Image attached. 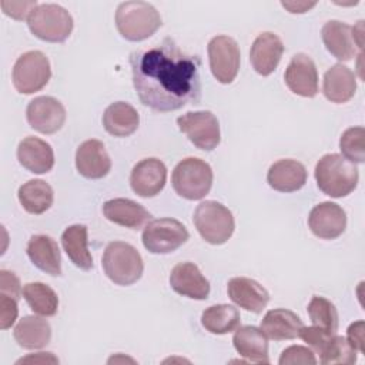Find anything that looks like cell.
Listing matches in <instances>:
<instances>
[{
    "label": "cell",
    "instance_id": "1",
    "mask_svg": "<svg viewBox=\"0 0 365 365\" xmlns=\"http://www.w3.org/2000/svg\"><path fill=\"white\" fill-rule=\"evenodd\" d=\"M133 86L140 101L154 111L168 113L201 100V61L165 37L130 54Z\"/></svg>",
    "mask_w": 365,
    "mask_h": 365
},
{
    "label": "cell",
    "instance_id": "2",
    "mask_svg": "<svg viewBox=\"0 0 365 365\" xmlns=\"http://www.w3.org/2000/svg\"><path fill=\"white\" fill-rule=\"evenodd\" d=\"M315 180L318 188L332 197L342 198L351 194L358 185V168L341 154H325L315 165Z\"/></svg>",
    "mask_w": 365,
    "mask_h": 365
},
{
    "label": "cell",
    "instance_id": "3",
    "mask_svg": "<svg viewBox=\"0 0 365 365\" xmlns=\"http://www.w3.org/2000/svg\"><path fill=\"white\" fill-rule=\"evenodd\" d=\"M161 24L160 13L147 1H124L117 7L115 26L128 41H141L151 37Z\"/></svg>",
    "mask_w": 365,
    "mask_h": 365
},
{
    "label": "cell",
    "instance_id": "4",
    "mask_svg": "<svg viewBox=\"0 0 365 365\" xmlns=\"http://www.w3.org/2000/svg\"><path fill=\"white\" fill-rule=\"evenodd\" d=\"M101 265L108 279L121 287L137 282L144 269L143 258L137 248L123 241H113L106 247Z\"/></svg>",
    "mask_w": 365,
    "mask_h": 365
},
{
    "label": "cell",
    "instance_id": "5",
    "mask_svg": "<svg viewBox=\"0 0 365 365\" xmlns=\"http://www.w3.org/2000/svg\"><path fill=\"white\" fill-rule=\"evenodd\" d=\"M27 26L43 41L63 43L70 37L74 23L64 7L54 3H41L29 16Z\"/></svg>",
    "mask_w": 365,
    "mask_h": 365
},
{
    "label": "cell",
    "instance_id": "6",
    "mask_svg": "<svg viewBox=\"0 0 365 365\" xmlns=\"http://www.w3.org/2000/svg\"><path fill=\"white\" fill-rule=\"evenodd\" d=\"M174 191L185 200L204 198L212 185V170L208 163L197 157H188L180 161L171 175Z\"/></svg>",
    "mask_w": 365,
    "mask_h": 365
},
{
    "label": "cell",
    "instance_id": "7",
    "mask_svg": "<svg viewBox=\"0 0 365 365\" xmlns=\"http://www.w3.org/2000/svg\"><path fill=\"white\" fill-rule=\"evenodd\" d=\"M194 225L202 240L212 245L227 242L235 228L232 212L217 201H202L194 211Z\"/></svg>",
    "mask_w": 365,
    "mask_h": 365
},
{
    "label": "cell",
    "instance_id": "8",
    "mask_svg": "<svg viewBox=\"0 0 365 365\" xmlns=\"http://www.w3.org/2000/svg\"><path fill=\"white\" fill-rule=\"evenodd\" d=\"M51 77L50 61L44 53L31 50L23 53L14 63L11 80L14 88L21 94L40 91Z\"/></svg>",
    "mask_w": 365,
    "mask_h": 365
},
{
    "label": "cell",
    "instance_id": "9",
    "mask_svg": "<svg viewBox=\"0 0 365 365\" xmlns=\"http://www.w3.org/2000/svg\"><path fill=\"white\" fill-rule=\"evenodd\" d=\"M188 238L187 228L175 218L153 220L141 235L143 245L153 254H170L185 244Z\"/></svg>",
    "mask_w": 365,
    "mask_h": 365
},
{
    "label": "cell",
    "instance_id": "10",
    "mask_svg": "<svg viewBox=\"0 0 365 365\" xmlns=\"http://www.w3.org/2000/svg\"><path fill=\"white\" fill-rule=\"evenodd\" d=\"M177 125L200 150L211 151L220 144V123L211 111L185 113L177 118Z\"/></svg>",
    "mask_w": 365,
    "mask_h": 365
},
{
    "label": "cell",
    "instance_id": "11",
    "mask_svg": "<svg viewBox=\"0 0 365 365\" xmlns=\"http://www.w3.org/2000/svg\"><path fill=\"white\" fill-rule=\"evenodd\" d=\"M240 47L230 36H215L208 43V60L212 76L222 84L235 80L240 70Z\"/></svg>",
    "mask_w": 365,
    "mask_h": 365
},
{
    "label": "cell",
    "instance_id": "12",
    "mask_svg": "<svg viewBox=\"0 0 365 365\" xmlns=\"http://www.w3.org/2000/svg\"><path fill=\"white\" fill-rule=\"evenodd\" d=\"M26 118L33 130L41 134H54L64 125L66 108L57 98L40 96L27 104Z\"/></svg>",
    "mask_w": 365,
    "mask_h": 365
},
{
    "label": "cell",
    "instance_id": "13",
    "mask_svg": "<svg viewBox=\"0 0 365 365\" xmlns=\"http://www.w3.org/2000/svg\"><path fill=\"white\" fill-rule=\"evenodd\" d=\"M167 168L158 158L150 157L138 161L130 174V185L133 191L143 197H155L165 185Z\"/></svg>",
    "mask_w": 365,
    "mask_h": 365
},
{
    "label": "cell",
    "instance_id": "14",
    "mask_svg": "<svg viewBox=\"0 0 365 365\" xmlns=\"http://www.w3.org/2000/svg\"><path fill=\"white\" fill-rule=\"evenodd\" d=\"M288 88L301 97L312 98L318 93V73L312 58L304 53L295 54L284 74Z\"/></svg>",
    "mask_w": 365,
    "mask_h": 365
},
{
    "label": "cell",
    "instance_id": "15",
    "mask_svg": "<svg viewBox=\"0 0 365 365\" xmlns=\"http://www.w3.org/2000/svg\"><path fill=\"white\" fill-rule=\"evenodd\" d=\"M308 225L312 234L318 238L334 240L345 231L346 214L338 204L325 201L311 210Z\"/></svg>",
    "mask_w": 365,
    "mask_h": 365
},
{
    "label": "cell",
    "instance_id": "16",
    "mask_svg": "<svg viewBox=\"0 0 365 365\" xmlns=\"http://www.w3.org/2000/svg\"><path fill=\"white\" fill-rule=\"evenodd\" d=\"M171 288L187 298L191 299H207L210 295V282L202 275L200 268L190 261L177 264L170 274Z\"/></svg>",
    "mask_w": 365,
    "mask_h": 365
},
{
    "label": "cell",
    "instance_id": "17",
    "mask_svg": "<svg viewBox=\"0 0 365 365\" xmlns=\"http://www.w3.org/2000/svg\"><path fill=\"white\" fill-rule=\"evenodd\" d=\"M77 171L90 180L106 177L111 170V160L100 140H86L76 151Z\"/></svg>",
    "mask_w": 365,
    "mask_h": 365
},
{
    "label": "cell",
    "instance_id": "18",
    "mask_svg": "<svg viewBox=\"0 0 365 365\" xmlns=\"http://www.w3.org/2000/svg\"><path fill=\"white\" fill-rule=\"evenodd\" d=\"M284 53L281 38L271 31L258 34L250 50V61L259 76H269L278 66Z\"/></svg>",
    "mask_w": 365,
    "mask_h": 365
},
{
    "label": "cell",
    "instance_id": "19",
    "mask_svg": "<svg viewBox=\"0 0 365 365\" xmlns=\"http://www.w3.org/2000/svg\"><path fill=\"white\" fill-rule=\"evenodd\" d=\"M230 299L245 311L259 314L269 301L268 291L255 279L247 277L231 278L227 284Z\"/></svg>",
    "mask_w": 365,
    "mask_h": 365
},
{
    "label": "cell",
    "instance_id": "20",
    "mask_svg": "<svg viewBox=\"0 0 365 365\" xmlns=\"http://www.w3.org/2000/svg\"><path fill=\"white\" fill-rule=\"evenodd\" d=\"M19 163L34 174L48 173L54 165V153L48 143L38 137H26L17 147Z\"/></svg>",
    "mask_w": 365,
    "mask_h": 365
},
{
    "label": "cell",
    "instance_id": "21",
    "mask_svg": "<svg viewBox=\"0 0 365 365\" xmlns=\"http://www.w3.org/2000/svg\"><path fill=\"white\" fill-rule=\"evenodd\" d=\"M267 181L271 188L279 192H294L301 190L307 182V170L302 163L284 158L275 161L267 174Z\"/></svg>",
    "mask_w": 365,
    "mask_h": 365
},
{
    "label": "cell",
    "instance_id": "22",
    "mask_svg": "<svg viewBox=\"0 0 365 365\" xmlns=\"http://www.w3.org/2000/svg\"><path fill=\"white\" fill-rule=\"evenodd\" d=\"M104 217L121 227L138 230L151 220V214L138 202L128 198H113L103 204Z\"/></svg>",
    "mask_w": 365,
    "mask_h": 365
},
{
    "label": "cell",
    "instance_id": "23",
    "mask_svg": "<svg viewBox=\"0 0 365 365\" xmlns=\"http://www.w3.org/2000/svg\"><path fill=\"white\" fill-rule=\"evenodd\" d=\"M235 351L250 362L269 364L268 341L261 328L254 325H244L235 329L232 336Z\"/></svg>",
    "mask_w": 365,
    "mask_h": 365
},
{
    "label": "cell",
    "instance_id": "24",
    "mask_svg": "<svg viewBox=\"0 0 365 365\" xmlns=\"http://www.w3.org/2000/svg\"><path fill=\"white\" fill-rule=\"evenodd\" d=\"M27 255L30 261L46 274L61 275V255L57 242L44 234L30 237L27 242Z\"/></svg>",
    "mask_w": 365,
    "mask_h": 365
},
{
    "label": "cell",
    "instance_id": "25",
    "mask_svg": "<svg viewBox=\"0 0 365 365\" xmlns=\"http://www.w3.org/2000/svg\"><path fill=\"white\" fill-rule=\"evenodd\" d=\"M302 327V319L295 312L285 308L269 309L261 321V331L267 338L274 341L298 338Z\"/></svg>",
    "mask_w": 365,
    "mask_h": 365
},
{
    "label": "cell",
    "instance_id": "26",
    "mask_svg": "<svg viewBox=\"0 0 365 365\" xmlns=\"http://www.w3.org/2000/svg\"><path fill=\"white\" fill-rule=\"evenodd\" d=\"M322 91L331 103L342 104L349 101L356 91V77L344 64H335L324 74Z\"/></svg>",
    "mask_w": 365,
    "mask_h": 365
},
{
    "label": "cell",
    "instance_id": "27",
    "mask_svg": "<svg viewBox=\"0 0 365 365\" xmlns=\"http://www.w3.org/2000/svg\"><path fill=\"white\" fill-rule=\"evenodd\" d=\"M322 41L327 50L339 61H349L356 54V46L352 38L351 26L339 20H329L321 30Z\"/></svg>",
    "mask_w": 365,
    "mask_h": 365
},
{
    "label": "cell",
    "instance_id": "28",
    "mask_svg": "<svg viewBox=\"0 0 365 365\" xmlns=\"http://www.w3.org/2000/svg\"><path fill=\"white\" fill-rule=\"evenodd\" d=\"M140 124V115L137 110L125 103L115 101L111 103L103 114V125L106 131L114 137H128L131 135Z\"/></svg>",
    "mask_w": 365,
    "mask_h": 365
},
{
    "label": "cell",
    "instance_id": "29",
    "mask_svg": "<svg viewBox=\"0 0 365 365\" xmlns=\"http://www.w3.org/2000/svg\"><path fill=\"white\" fill-rule=\"evenodd\" d=\"M13 336L19 346L24 349H40L51 339L50 324L40 317H23L14 327Z\"/></svg>",
    "mask_w": 365,
    "mask_h": 365
},
{
    "label": "cell",
    "instance_id": "30",
    "mask_svg": "<svg viewBox=\"0 0 365 365\" xmlns=\"http://www.w3.org/2000/svg\"><path fill=\"white\" fill-rule=\"evenodd\" d=\"M63 248L70 261L80 269L88 271L93 268V257L88 251L87 227L83 224H74L67 227L61 234Z\"/></svg>",
    "mask_w": 365,
    "mask_h": 365
},
{
    "label": "cell",
    "instance_id": "31",
    "mask_svg": "<svg viewBox=\"0 0 365 365\" xmlns=\"http://www.w3.org/2000/svg\"><path fill=\"white\" fill-rule=\"evenodd\" d=\"M21 207L30 214H43L46 212L54 200V192L50 184L44 180H29L20 185L17 192Z\"/></svg>",
    "mask_w": 365,
    "mask_h": 365
},
{
    "label": "cell",
    "instance_id": "32",
    "mask_svg": "<svg viewBox=\"0 0 365 365\" xmlns=\"http://www.w3.org/2000/svg\"><path fill=\"white\" fill-rule=\"evenodd\" d=\"M240 311L228 304H218L208 307L201 315L202 327L215 335L232 332L240 325Z\"/></svg>",
    "mask_w": 365,
    "mask_h": 365
},
{
    "label": "cell",
    "instance_id": "33",
    "mask_svg": "<svg viewBox=\"0 0 365 365\" xmlns=\"http://www.w3.org/2000/svg\"><path fill=\"white\" fill-rule=\"evenodd\" d=\"M23 298L30 309L41 317H53L58 309V297L51 287L43 282H29L23 287Z\"/></svg>",
    "mask_w": 365,
    "mask_h": 365
},
{
    "label": "cell",
    "instance_id": "34",
    "mask_svg": "<svg viewBox=\"0 0 365 365\" xmlns=\"http://www.w3.org/2000/svg\"><path fill=\"white\" fill-rule=\"evenodd\" d=\"M356 349L348 342L346 338L334 335L325 346L321 349L319 361L325 365H334V364H344L351 365L356 362Z\"/></svg>",
    "mask_w": 365,
    "mask_h": 365
},
{
    "label": "cell",
    "instance_id": "35",
    "mask_svg": "<svg viewBox=\"0 0 365 365\" xmlns=\"http://www.w3.org/2000/svg\"><path fill=\"white\" fill-rule=\"evenodd\" d=\"M307 311H308V315L314 325L336 334L338 312H336L335 305L329 299H327L324 297L314 295L308 304Z\"/></svg>",
    "mask_w": 365,
    "mask_h": 365
},
{
    "label": "cell",
    "instance_id": "36",
    "mask_svg": "<svg viewBox=\"0 0 365 365\" xmlns=\"http://www.w3.org/2000/svg\"><path fill=\"white\" fill-rule=\"evenodd\" d=\"M365 128L351 127L346 128L339 140V147L342 151V155L349 160L351 163H364L365 161Z\"/></svg>",
    "mask_w": 365,
    "mask_h": 365
},
{
    "label": "cell",
    "instance_id": "37",
    "mask_svg": "<svg viewBox=\"0 0 365 365\" xmlns=\"http://www.w3.org/2000/svg\"><path fill=\"white\" fill-rule=\"evenodd\" d=\"M278 362L279 365H314L317 364V358L311 348L302 345H291L282 351Z\"/></svg>",
    "mask_w": 365,
    "mask_h": 365
},
{
    "label": "cell",
    "instance_id": "38",
    "mask_svg": "<svg viewBox=\"0 0 365 365\" xmlns=\"http://www.w3.org/2000/svg\"><path fill=\"white\" fill-rule=\"evenodd\" d=\"M335 335V332L327 331L321 327L312 325V327H302L298 336L307 344L309 345V348L312 351H315L317 354L321 352V349L325 346V344Z\"/></svg>",
    "mask_w": 365,
    "mask_h": 365
},
{
    "label": "cell",
    "instance_id": "39",
    "mask_svg": "<svg viewBox=\"0 0 365 365\" xmlns=\"http://www.w3.org/2000/svg\"><path fill=\"white\" fill-rule=\"evenodd\" d=\"M1 10L4 14L10 16L14 20H24L29 19L31 11L38 6L36 0H29V1H0Z\"/></svg>",
    "mask_w": 365,
    "mask_h": 365
},
{
    "label": "cell",
    "instance_id": "40",
    "mask_svg": "<svg viewBox=\"0 0 365 365\" xmlns=\"http://www.w3.org/2000/svg\"><path fill=\"white\" fill-rule=\"evenodd\" d=\"M19 314L17 299L9 297L6 294H0V328L7 329L10 328Z\"/></svg>",
    "mask_w": 365,
    "mask_h": 365
},
{
    "label": "cell",
    "instance_id": "41",
    "mask_svg": "<svg viewBox=\"0 0 365 365\" xmlns=\"http://www.w3.org/2000/svg\"><path fill=\"white\" fill-rule=\"evenodd\" d=\"M0 294H6L19 301L23 295V288L20 285V279L11 271L1 269L0 271Z\"/></svg>",
    "mask_w": 365,
    "mask_h": 365
},
{
    "label": "cell",
    "instance_id": "42",
    "mask_svg": "<svg viewBox=\"0 0 365 365\" xmlns=\"http://www.w3.org/2000/svg\"><path fill=\"white\" fill-rule=\"evenodd\" d=\"M364 321H355L348 327V342L358 351V352H365V344H364Z\"/></svg>",
    "mask_w": 365,
    "mask_h": 365
},
{
    "label": "cell",
    "instance_id": "43",
    "mask_svg": "<svg viewBox=\"0 0 365 365\" xmlns=\"http://www.w3.org/2000/svg\"><path fill=\"white\" fill-rule=\"evenodd\" d=\"M58 364V359L51 352H38L34 355H29L26 358L19 359L16 364Z\"/></svg>",
    "mask_w": 365,
    "mask_h": 365
},
{
    "label": "cell",
    "instance_id": "44",
    "mask_svg": "<svg viewBox=\"0 0 365 365\" xmlns=\"http://www.w3.org/2000/svg\"><path fill=\"white\" fill-rule=\"evenodd\" d=\"M282 7L289 10V13H305L312 9L317 3H307V1H282Z\"/></svg>",
    "mask_w": 365,
    "mask_h": 365
},
{
    "label": "cell",
    "instance_id": "45",
    "mask_svg": "<svg viewBox=\"0 0 365 365\" xmlns=\"http://www.w3.org/2000/svg\"><path fill=\"white\" fill-rule=\"evenodd\" d=\"M351 33H352V38H354L355 46L362 53V47H364V20H359L355 27H351Z\"/></svg>",
    "mask_w": 365,
    "mask_h": 365
},
{
    "label": "cell",
    "instance_id": "46",
    "mask_svg": "<svg viewBox=\"0 0 365 365\" xmlns=\"http://www.w3.org/2000/svg\"><path fill=\"white\" fill-rule=\"evenodd\" d=\"M115 361H118V358H111V359H108L110 364H111V362H115ZM120 361H131V362H134V361L130 359V358H120Z\"/></svg>",
    "mask_w": 365,
    "mask_h": 365
}]
</instances>
